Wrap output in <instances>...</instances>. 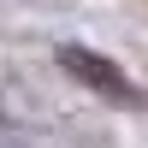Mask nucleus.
<instances>
[{
	"mask_svg": "<svg viewBox=\"0 0 148 148\" xmlns=\"http://www.w3.org/2000/svg\"><path fill=\"white\" fill-rule=\"evenodd\" d=\"M59 71L77 77V89L101 95V101H113V107H148V95H142L107 53H95V47H59Z\"/></svg>",
	"mask_w": 148,
	"mask_h": 148,
	"instance_id": "f257e3e1",
	"label": "nucleus"
}]
</instances>
